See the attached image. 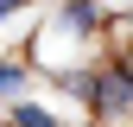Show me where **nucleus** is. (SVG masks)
Masks as SVG:
<instances>
[{
  "instance_id": "2",
  "label": "nucleus",
  "mask_w": 133,
  "mask_h": 127,
  "mask_svg": "<svg viewBox=\"0 0 133 127\" xmlns=\"http://www.w3.org/2000/svg\"><path fill=\"white\" fill-rule=\"evenodd\" d=\"M6 127H63V121H57L44 102H32V95H25V102H6Z\"/></svg>"
},
{
  "instance_id": "6",
  "label": "nucleus",
  "mask_w": 133,
  "mask_h": 127,
  "mask_svg": "<svg viewBox=\"0 0 133 127\" xmlns=\"http://www.w3.org/2000/svg\"><path fill=\"white\" fill-rule=\"evenodd\" d=\"M0 127H6V121H0Z\"/></svg>"
},
{
  "instance_id": "4",
  "label": "nucleus",
  "mask_w": 133,
  "mask_h": 127,
  "mask_svg": "<svg viewBox=\"0 0 133 127\" xmlns=\"http://www.w3.org/2000/svg\"><path fill=\"white\" fill-rule=\"evenodd\" d=\"M89 83H95V70H70V76H57V89L70 95V102H89Z\"/></svg>"
},
{
  "instance_id": "3",
  "label": "nucleus",
  "mask_w": 133,
  "mask_h": 127,
  "mask_svg": "<svg viewBox=\"0 0 133 127\" xmlns=\"http://www.w3.org/2000/svg\"><path fill=\"white\" fill-rule=\"evenodd\" d=\"M25 83H32L25 57H0V102H25Z\"/></svg>"
},
{
  "instance_id": "1",
  "label": "nucleus",
  "mask_w": 133,
  "mask_h": 127,
  "mask_svg": "<svg viewBox=\"0 0 133 127\" xmlns=\"http://www.w3.org/2000/svg\"><path fill=\"white\" fill-rule=\"evenodd\" d=\"M89 127H127L133 115V63H95V83H89Z\"/></svg>"
},
{
  "instance_id": "5",
  "label": "nucleus",
  "mask_w": 133,
  "mask_h": 127,
  "mask_svg": "<svg viewBox=\"0 0 133 127\" xmlns=\"http://www.w3.org/2000/svg\"><path fill=\"white\" fill-rule=\"evenodd\" d=\"M6 19H13V0H0V26H6Z\"/></svg>"
}]
</instances>
